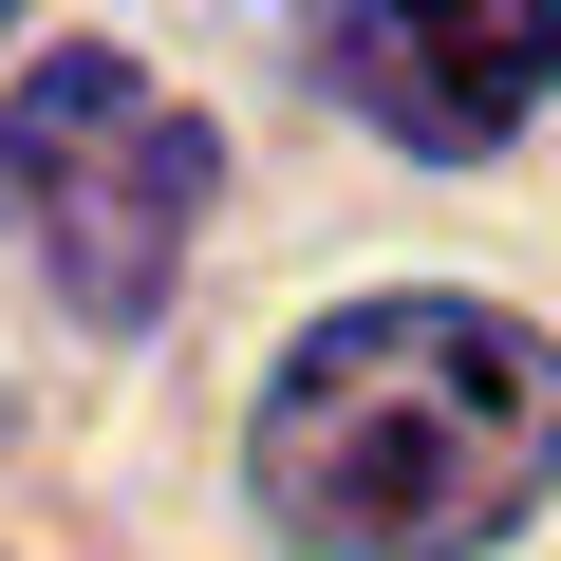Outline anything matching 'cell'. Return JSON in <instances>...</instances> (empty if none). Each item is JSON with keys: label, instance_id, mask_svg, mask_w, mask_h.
<instances>
[{"label": "cell", "instance_id": "7a4b0ae2", "mask_svg": "<svg viewBox=\"0 0 561 561\" xmlns=\"http://www.w3.org/2000/svg\"><path fill=\"white\" fill-rule=\"evenodd\" d=\"M206 187H225L206 113H187V94H150L113 38H57L20 94H0V243H20L57 300L94 319V337L169 319Z\"/></svg>", "mask_w": 561, "mask_h": 561}, {"label": "cell", "instance_id": "3957f363", "mask_svg": "<svg viewBox=\"0 0 561 561\" xmlns=\"http://www.w3.org/2000/svg\"><path fill=\"white\" fill-rule=\"evenodd\" d=\"M319 94H356L393 150L468 169V150H505V131L561 94V20H542V0H505V20H412V0H356V20H319Z\"/></svg>", "mask_w": 561, "mask_h": 561}, {"label": "cell", "instance_id": "6da1fadb", "mask_svg": "<svg viewBox=\"0 0 561 561\" xmlns=\"http://www.w3.org/2000/svg\"><path fill=\"white\" fill-rule=\"evenodd\" d=\"M243 486L280 542L337 561H468L561 486V337L486 300H356L280 356Z\"/></svg>", "mask_w": 561, "mask_h": 561}]
</instances>
